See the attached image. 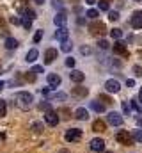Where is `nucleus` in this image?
I'll return each instance as SVG.
<instances>
[{
    "instance_id": "obj_21",
    "label": "nucleus",
    "mask_w": 142,
    "mask_h": 153,
    "mask_svg": "<svg viewBox=\"0 0 142 153\" xmlns=\"http://www.w3.org/2000/svg\"><path fill=\"white\" fill-rule=\"evenodd\" d=\"M21 16H23V18H29V20H34V18H36V13L32 11V9L25 7V9H21Z\"/></svg>"
},
{
    "instance_id": "obj_9",
    "label": "nucleus",
    "mask_w": 142,
    "mask_h": 153,
    "mask_svg": "<svg viewBox=\"0 0 142 153\" xmlns=\"http://www.w3.org/2000/svg\"><path fill=\"white\" fill-rule=\"evenodd\" d=\"M114 53L123 55V57H128V48H126V45H124V43H121V41L114 43Z\"/></svg>"
},
{
    "instance_id": "obj_10",
    "label": "nucleus",
    "mask_w": 142,
    "mask_h": 153,
    "mask_svg": "<svg viewBox=\"0 0 142 153\" xmlns=\"http://www.w3.org/2000/svg\"><path fill=\"white\" fill-rule=\"evenodd\" d=\"M108 123L114 126H119V125H123V116L119 112H108Z\"/></svg>"
},
{
    "instance_id": "obj_53",
    "label": "nucleus",
    "mask_w": 142,
    "mask_h": 153,
    "mask_svg": "<svg viewBox=\"0 0 142 153\" xmlns=\"http://www.w3.org/2000/svg\"><path fill=\"white\" fill-rule=\"evenodd\" d=\"M85 2H87V4H94L96 0H85Z\"/></svg>"
},
{
    "instance_id": "obj_32",
    "label": "nucleus",
    "mask_w": 142,
    "mask_h": 153,
    "mask_svg": "<svg viewBox=\"0 0 142 153\" xmlns=\"http://www.w3.org/2000/svg\"><path fill=\"white\" fill-rule=\"evenodd\" d=\"M20 22H21L23 29H30V23H32V20H29V18H23V16H21V20H20Z\"/></svg>"
},
{
    "instance_id": "obj_22",
    "label": "nucleus",
    "mask_w": 142,
    "mask_h": 153,
    "mask_svg": "<svg viewBox=\"0 0 142 153\" xmlns=\"http://www.w3.org/2000/svg\"><path fill=\"white\" fill-rule=\"evenodd\" d=\"M87 93H89V91H87L85 87H80V85L73 89V94H75V96H87Z\"/></svg>"
},
{
    "instance_id": "obj_5",
    "label": "nucleus",
    "mask_w": 142,
    "mask_h": 153,
    "mask_svg": "<svg viewBox=\"0 0 142 153\" xmlns=\"http://www.w3.org/2000/svg\"><path fill=\"white\" fill-rule=\"evenodd\" d=\"M44 121H46L50 126H57V125H59V114H57L55 111H48V112L44 114Z\"/></svg>"
},
{
    "instance_id": "obj_30",
    "label": "nucleus",
    "mask_w": 142,
    "mask_h": 153,
    "mask_svg": "<svg viewBox=\"0 0 142 153\" xmlns=\"http://www.w3.org/2000/svg\"><path fill=\"white\" fill-rule=\"evenodd\" d=\"M23 76H25V80H27V82H34L36 80V73H32V71H27V73H23Z\"/></svg>"
},
{
    "instance_id": "obj_1",
    "label": "nucleus",
    "mask_w": 142,
    "mask_h": 153,
    "mask_svg": "<svg viewBox=\"0 0 142 153\" xmlns=\"http://www.w3.org/2000/svg\"><path fill=\"white\" fill-rule=\"evenodd\" d=\"M89 32L92 34V36H105L108 34V29H106L105 23H101V22H98V20H94V23H91L89 25Z\"/></svg>"
},
{
    "instance_id": "obj_17",
    "label": "nucleus",
    "mask_w": 142,
    "mask_h": 153,
    "mask_svg": "<svg viewBox=\"0 0 142 153\" xmlns=\"http://www.w3.org/2000/svg\"><path fill=\"white\" fill-rule=\"evenodd\" d=\"M37 55H39V52H37L36 48H32V50H29V53H27L25 61H27V62H34L36 59H37Z\"/></svg>"
},
{
    "instance_id": "obj_11",
    "label": "nucleus",
    "mask_w": 142,
    "mask_h": 153,
    "mask_svg": "<svg viewBox=\"0 0 142 153\" xmlns=\"http://www.w3.org/2000/svg\"><path fill=\"white\" fill-rule=\"evenodd\" d=\"M132 27L133 29H142V11H135L132 16Z\"/></svg>"
},
{
    "instance_id": "obj_18",
    "label": "nucleus",
    "mask_w": 142,
    "mask_h": 153,
    "mask_svg": "<svg viewBox=\"0 0 142 153\" xmlns=\"http://www.w3.org/2000/svg\"><path fill=\"white\" fill-rule=\"evenodd\" d=\"M75 117H76V119H82V121H85V119L89 117V114H87V111H85V109H82V107H80V109H76Z\"/></svg>"
},
{
    "instance_id": "obj_49",
    "label": "nucleus",
    "mask_w": 142,
    "mask_h": 153,
    "mask_svg": "<svg viewBox=\"0 0 142 153\" xmlns=\"http://www.w3.org/2000/svg\"><path fill=\"white\" fill-rule=\"evenodd\" d=\"M139 103H142V89H141V93H139V100H137Z\"/></svg>"
},
{
    "instance_id": "obj_56",
    "label": "nucleus",
    "mask_w": 142,
    "mask_h": 153,
    "mask_svg": "<svg viewBox=\"0 0 142 153\" xmlns=\"http://www.w3.org/2000/svg\"><path fill=\"white\" fill-rule=\"evenodd\" d=\"M61 153H70L68 150H61Z\"/></svg>"
},
{
    "instance_id": "obj_38",
    "label": "nucleus",
    "mask_w": 142,
    "mask_h": 153,
    "mask_svg": "<svg viewBox=\"0 0 142 153\" xmlns=\"http://www.w3.org/2000/svg\"><path fill=\"white\" fill-rule=\"evenodd\" d=\"M41 38H43V30H37V32L34 34V43H39Z\"/></svg>"
},
{
    "instance_id": "obj_52",
    "label": "nucleus",
    "mask_w": 142,
    "mask_h": 153,
    "mask_svg": "<svg viewBox=\"0 0 142 153\" xmlns=\"http://www.w3.org/2000/svg\"><path fill=\"white\" fill-rule=\"evenodd\" d=\"M4 85H5V84H4V82H0V91L4 89Z\"/></svg>"
},
{
    "instance_id": "obj_29",
    "label": "nucleus",
    "mask_w": 142,
    "mask_h": 153,
    "mask_svg": "<svg viewBox=\"0 0 142 153\" xmlns=\"http://www.w3.org/2000/svg\"><path fill=\"white\" fill-rule=\"evenodd\" d=\"M132 137H133V141H137V143H142V130H135V132L132 134Z\"/></svg>"
},
{
    "instance_id": "obj_28",
    "label": "nucleus",
    "mask_w": 142,
    "mask_h": 153,
    "mask_svg": "<svg viewBox=\"0 0 142 153\" xmlns=\"http://www.w3.org/2000/svg\"><path fill=\"white\" fill-rule=\"evenodd\" d=\"M61 48H62V52H71V50H73V43H71V41H64Z\"/></svg>"
},
{
    "instance_id": "obj_40",
    "label": "nucleus",
    "mask_w": 142,
    "mask_h": 153,
    "mask_svg": "<svg viewBox=\"0 0 142 153\" xmlns=\"http://www.w3.org/2000/svg\"><path fill=\"white\" fill-rule=\"evenodd\" d=\"M98 46H100V48H101V50H106V48H108V43H106L105 39H101V41H100V43H98Z\"/></svg>"
},
{
    "instance_id": "obj_35",
    "label": "nucleus",
    "mask_w": 142,
    "mask_h": 153,
    "mask_svg": "<svg viewBox=\"0 0 142 153\" xmlns=\"http://www.w3.org/2000/svg\"><path fill=\"white\" fill-rule=\"evenodd\" d=\"M57 114H62V117H66V119H68V117H70V109H66V107H62V109H61V111H59Z\"/></svg>"
},
{
    "instance_id": "obj_34",
    "label": "nucleus",
    "mask_w": 142,
    "mask_h": 153,
    "mask_svg": "<svg viewBox=\"0 0 142 153\" xmlns=\"http://www.w3.org/2000/svg\"><path fill=\"white\" fill-rule=\"evenodd\" d=\"M132 107H133L137 112H141V111H142V109H141V103L137 102V98H133V100H132Z\"/></svg>"
},
{
    "instance_id": "obj_3",
    "label": "nucleus",
    "mask_w": 142,
    "mask_h": 153,
    "mask_svg": "<svg viewBox=\"0 0 142 153\" xmlns=\"http://www.w3.org/2000/svg\"><path fill=\"white\" fill-rule=\"evenodd\" d=\"M115 139H117V143H121V144H124V146H132V144H133V137H132V134L126 132V130H119V132L115 134Z\"/></svg>"
},
{
    "instance_id": "obj_47",
    "label": "nucleus",
    "mask_w": 142,
    "mask_h": 153,
    "mask_svg": "<svg viewBox=\"0 0 142 153\" xmlns=\"http://www.w3.org/2000/svg\"><path fill=\"white\" fill-rule=\"evenodd\" d=\"M126 85H128V87H133V85H135V82L130 78V80H126Z\"/></svg>"
},
{
    "instance_id": "obj_25",
    "label": "nucleus",
    "mask_w": 142,
    "mask_h": 153,
    "mask_svg": "<svg viewBox=\"0 0 142 153\" xmlns=\"http://www.w3.org/2000/svg\"><path fill=\"white\" fill-rule=\"evenodd\" d=\"M32 132H34V134H41V132H43V123H39V121L32 123Z\"/></svg>"
},
{
    "instance_id": "obj_42",
    "label": "nucleus",
    "mask_w": 142,
    "mask_h": 153,
    "mask_svg": "<svg viewBox=\"0 0 142 153\" xmlns=\"http://www.w3.org/2000/svg\"><path fill=\"white\" fill-rule=\"evenodd\" d=\"M52 98H55V100H64L66 94H64V93H57V94H52Z\"/></svg>"
},
{
    "instance_id": "obj_15",
    "label": "nucleus",
    "mask_w": 142,
    "mask_h": 153,
    "mask_svg": "<svg viewBox=\"0 0 142 153\" xmlns=\"http://www.w3.org/2000/svg\"><path fill=\"white\" fill-rule=\"evenodd\" d=\"M46 80H48V84H50L52 87H59V85H61V76L55 75V73H50V75L46 76Z\"/></svg>"
},
{
    "instance_id": "obj_39",
    "label": "nucleus",
    "mask_w": 142,
    "mask_h": 153,
    "mask_svg": "<svg viewBox=\"0 0 142 153\" xmlns=\"http://www.w3.org/2000/svg\"><path fill=\"white\" fill-rule=\"evenodd\" d=\"M30 71H32V73H36V75H39V73H43V66H34Z\"/></svg>"
},
{
    "instance_id": "obj_57",
    "label": "nucleus",
    "mask_w": 142,
    "mask_h": 153,
    "mask_svg": "<svg viewBox=\"0 0 142 153\" xmlns=\"http://www.w3.org/2000/svg\"><path fill=\"white\" fill-rule=\"evenodd\" d=\"M135 2H142V0H135Z\"/></svg>"
},
{
    "instance_id": "obj_45",
    "label": "nucleus",
    "mask_w": 142,
    "mask_h": 153,
    "mask_svg": "<svg viewBox=\"0 0 142 153\" xmlns=\"http://www.w3.org/2000/svg\"><path fill=\"white\" fill-rule=\"evenodd\" d=\"M133 73H135L137 76H141L142 75V68L141 66H133Z\"/></svg>"
},
{
    "instance_id": "obj_46",
    "label": "nucleus",
    "mask_w": 142,
    "mask_h": 153,
    "mask_svg": "<svg viewBox=\"0 0 142 153\" xmlns=\"http://www.w3.org/2000/svg\"><path fill=\"white\" fill-rule=\"evenodd\" d=\"M84 23H85V20H84V18H80V16H78V18H76V25H84Z\"/></svg>"
},
{
    "instance_id": "obj_26",
    "label": "nucleus",
    "mask_w": 142,
    "mask_h": 153,
    "mask_svg": "<svg viewBox=\"0 0 142 153\" xmlns=\"http://www.w3.org/2000/svg\"><path fill=\"white\" fill-rule=\"evenodd\" d=\"M110 36L114 39H119L123 36V30H121V29H112V30H110Z\"/></svg>"
},
{
    "instance_id": "obj_33",
    "label": "nucleus",
    "mask_w": 142,
    "mask_h": 153,
    "mask_svg": "<svg viewBox=\"0 0 142 153\" xmlns=\"http://www.w3.org/2000/svg\"><path fill=\"white\" fill-rule=\"evenodd\" d=\"M108 7H110V2H108V0H101V2H100V9H101V11H108Z\"/></svg>"
},
{
    "instance_id": "obj_43",
    "label": "nucleus",
    "mask_w": 142,
    "mask_h": 153,
    "mask_svg": "<svg viewBox=\"0 0 142 153\" xmlns=\"http://www.w3.org/2000/svg\"><path fill=\"white\" fill-rule=\"evenodd\" d=\"M66 66H68V68H73V66H75V59H73V57H68V59H66Z\"/></svg>"
},
{
    "instance_id": "obj_54",
    "label": "nucleus",
    "mask_w": 142,
    "mask_h": 153,
    "mask_svg": "<svg viewBox=\"0 0 142 153\" xmlns=\"http://www.w3.org/2000/svg\"><path fill=\"white\" fill-rule=\"evenodd\" d=\"M137 123H139V125H142V119H141V117H137Z\"/></svg>"
},
{
    "instance_id": "obj_37",
    "label": "nucleus",
    "mask_w": 142,
    "mask_h": 153,
    "mask_svg": "<svg viewBox=\"0 0 142 153\" xmlns=\"http://www.w3.org/2000/svg\"><path fill=\"white\" fill-rule=\"evenodd\" d=\"M52 4H53V7H55V9L62 11V2H61V0H52Z\"/></svg>"
},
{
    "instance_id": "obj_58",
    "label": "nucleus",
    "mask_w": 142,
    "mask_h": 153,
    "mask_svg": "<svg viewBox=\"0 0 142 153\" xmlns=\"http://www.w3.org/2000/svg\"><path fill=\"white\" fill-rule=\"evenodd\" d=\"M108 153H112V152H108Z\"/></svg>"
},
{
    "instance_id": "obj_31",
    "label": "nucleus",
    "mask_w": 142,
    "mask_h": 153,
    "mask_svg": "<svg viewBox=\"0 0 142 153\" xmlns=\"http://www.w3.org/2000/svg\"><path fill=\"white\" fill-rule=\"evenodd\" d=\"M108 20H110V22H117V20H119V13H117V11H110V13H108Z\"/></svg>"
},
{
    "instance_id": "obj_50",
    "label": "nucleus",
    "mask_w": 142,
    "mask_h": 153,
    "mask_svg": "<svg viewBox=\"0 0 142 153\" xmlns=\"http://www.w3.org/2000/svg\"><path fill=\"white\" fill-rule=\"evenodd\" d=\"M37 2V5H41V4H44V0H36Z\"/></svg>"
},
{
    "instance_id": "obj_27",
    "label": "nucleus",
    "mask_w": 142,
    "mask_h": 153,
    "mask_svg": "<svg viewBox=\"0 0 142 153\" xmlns=\"http://www.w3.org/2000/svg\"><path fill=\"white\" fill-rule=\"evenodd\" d=\"M7 112V103H5V100H0V117H4Z\"/></svg>"
},
{
    "instance_id": "obj_2",
    "label": "nucleus",
    "mask_w": 142,
    "mask_h": 153,
    "mask_svg": "<svg viewBox=\"0 0 142 153\" xmlns=\"http://www.w3.org/2000/svg\"><path fill=\"white\" fill-rule=\"evenodd\" d=\"M16 100H18V105L20 107H23V109H27V107H30V103L34 102V96L30 94V93H18L16 94Z\"/></svg>"
},
{
    "instance_id": "obj_13",
    "label": "nucleus",
    "mask_w": 142,
    "mask_h": 153,
    "mask_svg": "<svg viewBox=\"0 0 142 153\" xmlns=\"http://www.w3.org/2000/svg\"><path fill=\"white\" fill-rule=\"evenodd\" d=\"M68 36H70V32L64 29V27H61V29H57L55 30V39H59V41H68Z\"/></svg>"
},
{
    "instance_id": "obj_12",
    "label": "nucleus",
    "mask_w": 142,
    "mask_h": 153,
    "mask_svg": "<svg viewBox=\"0 0 142 153\" xmlns=\"http://www.w3.org/2000/svg\"><path fill=\"white\" fill-rule=\"evenodd\" d=\"M55 59H57V50L55 48H48L44 52V64H52Z\"/></svg>"
},
{
    "instance_id": "obj_6",
    "label": "nucleus",
    "mask_w": 142,
    "mask_h": 153,
    "mask_svg": "<svg viewBox=\"0 0 142 153\" xmlns=\"http://www.w3.org/2000/svg\"><path fill=\"white\" fill-rule=\"evenodd\" d=\"M91 150H92V152H96V153L105 152V141H103V139H100V137L92 139V141H91Z\"/></svg>"
},
{
    "instance_id": "obj_16",
    "label": "nucleus",
    "mask_w": 142,
    "mask_h": 153,
    "mask_svg": "<svg viewBox=\"0 0 142 153\" xmlns=\"http://www.w3.org/2000/svg\"><path fill=\"white\" fill-rule=\"evenodd\" d=\"M92 130H94V132H98V134H101V132H105V130H106V125H105V121H101V119H96V121L92 123Z\"/></svg>"
},
{
    "instance_id": "obj_44",
    "label": "nucleus",
    "mask_w": 142,
    "mask_h": 153,
    "mask_svg": "<svg viewBox=\"0 0 142 153\" xmlns=\"http://www.w3.org/2000/svg\"><path fill=\"white\" fill-rule=\"evenodd\" d=\"M9 20H11V23H13V25H21V22H20V20L16 18V16H11Z\"/></svg>"
},
{
    "instance_id": "obj_4",
    "label": "nucleus",
    "mask_w": 142,
    "mask_h": 153,
    "mask_svg": "<svg viewBox=\"0 0 142 153\" xmlns=\"http://www.w3.org/2000/svg\"><path fill=\"white\" fill-rule=\"evenodd\" d=\"M66 141L68 143H78L80 139H82V130H78V128H70V130H66Z\"/></svg>"
},
{
    "instance_id": "obj_48",
    "label": "nucleus",
    "mask_w": 142,
    "mask_h": 153,
    "mask_svg": "<svg viewBox=\"0 0 142 153\" xmlns=\"http://www.w3.org/2000/svg\"><path fill=\"white\" fill-rule=\"evenodd\" d=\"M123 111H124V112H130V107H128L126 103H123Z\"/></svg>"
},
{
    "instance_id": "obj_41",
    "label": "nucleus",
    "mask_w": 142,
    "mask_h": 153,
    "mask_svg": "<svg viewBox=\"0 0 142 153\" xmlns=\"http://www.w3.org/2000/svg\"><path fill=\"white\" fill-rule=\"evenodd\" d=\"M100 100H101V102H105V103H112L110 96H106V94H100Z\"/></svg>"
},
{
    "instance_id": "obj_14",
    "label": "nucleus",
    "mask_w": 142,
    "mask_h": 153,
    "mask_svg": "<svg viewBox=\"0 0 142 153\" xmlns=\"http://www.w3.org/2000/svg\"><path fill=\"white\" fill-rule=\"evenodd\" d=\"M70 78L73 80V82L80 84V82H84V78H85V75H84L82 71H78V70H73V71L70 73Z\"/></svg>"
},
{
    "instance_id": "obj_8",
    "label": "nucleus",
    "mask_w": 142,
    "mask_h": 153,
    "mask_svg": "<svg viewBox=\"0 0 142 153\" xmlns=\"http://www.w3.org/2000/svg\"><path fill=\"white\" fill-rule=\"evenodd\" d=\"M66 22H68V16H66V13L64 11H59L57 14H55V18H53V23L61 29V27H64L66 25Z\"/></svg>"
},
{
    "instance_id": "obj_55",
    "label": "nucleus",
    "mask_w": 142,
    "mask_h": 153,
    "mask_svg": "<svg viewBox=\"0 0 142 153\" xmlns=\"http://www.w3.org/2000/svg\"><path fill=\"white\" fill-rule=\"evenodd\" d=\"M137 55H139V57H142V50H139V52H137Z\"/></svg>"
},
{
    "instance_id": "obj_19",
    "label": "nucleus",
    "mask_w": 142,
    "mask_h": 153,
    "mask_svg": "<svg viewBox=\"0 0 142 153\" xmlns=\"http://www.w3.org/2000/svg\"><path fill=\"white\" fill-rule=\"evenodd\" d=\"M5 48L7 50H14V48H18V41L14 38H7L5 39Z\"/></svg>"
},
{
    "instance_id": "obj_24",
    "label": "nucleus",
    "mask_w": 142,
    "mask_h": 153,
    "mask_svg": "<svg viewBox=\"0 0 142 153\" xmlns=\"http://www.w3.org/2000/svg\"><path fill=\"white\" fill-rule=\"evenodd\" d=\"M87 16H89L91 20H98V16H100V11H98V9H89V11H87Z\"/></svg>"
},
{
    "instance_id": "obj_51",
    "label": "nucleus",
    "mask_w": 142,
    "mask_h": 153,
    "mask_svg": "<svg viewBox=\"0 0 142 153\" xmlns=\"http://www.w3.org/2000/svg\"><path fill=\"white\" fill-rule=\"evenodd\" d=\"M4 25H5V22H4V20L0 18V27H4Z\"/></svg>"
},
{
    "instance_id": "obj_20",
    "label": "nucleus",
    "mask_w": 142,
    "mask_h": 153,
    "mask_svg": "<svg viewBox=\"0 0 142 153\" xmlns=\"http://www.w3.org/2000/svg\"><path fill=\"white\" fill-rule=\"evenodd\" d=\"M91 109L94 112H105V105L100 103V102H91Z\"/></svg>"
},
{
    "instance_id": "obj_23",
    "label": "nucleus",
    "mask_w": 142,
    "mask_h": 153,
    "mask_svg": "<svg viewBox=\"0 0 142 153\" xmlns=\"http://www.w3.org/2000/svg\"><path fill=\"white\" fill-rule=\"evenodd\" d=\"M37 109H39V111L48 112V111H52V105H50V102H41V103L37 105Z\"/></svg>"
},
{
    "instance_id": "obj_7",
    "label": "nucleus",
    "mask_w": 142,
    "mask_h": 153,
    "mask_svg": "<svg viewBox=\"0 0 142 153\" xmlns=\"http://www.w3.org/2000/svg\"><path fill=\"white\" fill-rule=\"evenodd\" d=\"M105 89L108 91V93H119V91H121V84H119L117 80L110 78V80L105 82Z\"/></svg>"
},
{
    "instance_id": "obj_36",
    "label": "nucleus",
    "mask_w": 142,
    "mask_h": 153,
    "mask_svg": "<svg viewBox=\"0 0 142 153\" xmlns=\"http://www.w3.org/2000/svg\"><path fill=\"white\" fill-rule=\"evenodd\" d=\"M91 52H92L91 46H82V48H80V53H82V55H89Z\"/></svg>"
}]
</instances>
